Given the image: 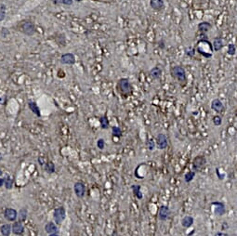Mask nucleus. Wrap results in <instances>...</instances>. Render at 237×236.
<instances>
[{"label": "nucleus", "mask_w": 237, "mask_h": 236, "mask_svg": "<svg viewBox=\"0 0 237 236\" xmlns=\"http://www.w3.org/2000/svg\"><path fill=\"white\" fill-rule=\"evenodd\" d=\"M116 90L118 94H120L122 97L127 98L131 96L133 92V87L127 78H121L116 84Z\"/></svg>", "instance_id": "nucleus-1"}, {"label": "nucleus", "mask_w": 237, "mask_h": 236, "mask_svg": "<svg viewBox=\"0 0 237 236\" xmlns=\"http://www.w3.org/2000/svg\"><path fill=\"white\" fill-rule=\"evenodd\" d=\"M170 74H171V76L174 79H176L181 86L183 87L187 84L188 80H187L186 71L182 66H179V65L173 66L170 70Z\"/></svg>", "instance_id": "nucleus-2"}, {"label": "nucleus", "mask_w": 237, "mask_h": 236, "mask_svg": "<svg viewBox=\"0 0 237 236\" xmlns=\"http://www.w3.org/2000/svg\"><path fill=\"white\" fill-rule=\"evenodd\" d=\"M19 28L21 29V31L24 33V35H26L28 37L33 36L37 32L35 24H33L31 21H22L19 24Z\"/></svg>", "instance_id": "nucleus-3"}, {"label": "nucleus", "mask_w": 237, "mask_h": 236, "mask_svg": "<svg viewBox=\"0 0 237 236\" xmlns=\"http://www.w3.org/2000/svg\"><path fill=\"white\" fill-rule=\"evenodd\" d=\"M206 164H207V160H206V157L204 155L196 156L193 159V162H192V167H193L194 172L196 173V172L202 171L203 168L205 167Z\"/></svg>", "instance_id": "nucleus-4"}, {"label": "nucleus", "mask_w": 237, "mask_h": 236, "mask_svg": "<svg viewBox=\"0 0 237 236\" xmlns=\"http://www.w3.org/2000/svg\"><path fill=\"white\" fill-rule=\"evenodd\" d=\"M66 218V210L63 207H56L53 211V219L56 224H60Z\"/></svg>", "instance_id": "nucleus-5"}, {"label": "nucleus", "mask_w": 237, "mask_h": 236, "mask_svg": "<svg viewBox=\"0 0 237 236\" xmlns=\"http://www.w3.org/2000/svg\"><path fill=\"white\" fill-rule=\"evenodd\" d=\"M74 192L76 193V195L82 199L85 197L86 195V192H87V189H86V185L81 182V181H77L74 184Z\"/></svg>", "instance_id": "nucleus-6"}, {"label": "nucleus", "mask_w": 237, "mask_h": 236, "mask_svg": "<svg viewBox=\"0 0 237 236\" xmlns=\"http://www.w3.org/2000/svg\"><path fill=\"white\" fill-rule=\"evenodd\" d=\"M156 145L159 150H165L167 147V145H168L167 138L165 134L159 133L156 136Z\"/></svg>", "instance_id": "nucleus-7"}, {"label": "nucleus", "mask_w": 237, "mask_h": 236, "mask_svg": "<svg viewBox=\"0 0 237 236\" xmlns=\"http://www.w3.org/2000/svg\"><path fill=\"white\" fill-rule=\"evenodd\" d=\"M210 106H211V109H212L214 112L218 113V114H222V113H224V111H225L224 105H223L222 102H221L220 99H214L212 102H211Z\"/></svg>", "instance_id": "nucleus-8"}, {"label": "nucleus", "mask_w": 237, "mask_h": 236, "mask_svg": "<svg viewBox=\"0 0 237 236\" xmlns=\"http://www.w3.org/2000/svg\"><path fill=\"white\" fill-rule=\"evenodd\" d=\"M60 62L62 64L74 65L76 63V57L73 53H64L60 56Z\"/></svg>", "instance_id": "nucleus-9"}, {"label": "nucleus", "mask_w": 237, "mask_h": 236, "mask_svg": "<svg viewBox=\"0 0 237 236\" xmlns=\"http://www.w3.org/2000/svg\"><path fill=\"white\" fill-rule=\"evenodd\" d=\"M170 215V209L166 206H161L158 209V219L161 221H165Z\"/></svg>", "instance_id": "nucleus-10"}, {"label": "nucleus", "mask_w": 237, "mask_h": 236, "mask_svg": "<svg viewBox=\"0 0 237 236\" xmlns=\"http://www.w3.org/2000/svg\"><path fill=\"white\" fill-rule=\"evenodd\" d=\"M212 206L214 207V213L216 216L221 217L225 214L226 208H225V205L222 202H213Z\"/></svg>", "instance_id": "nucleus-11"}, {"label": "nucleus", "mask_w": 237, "mask_h": 236, "mask_svg": "<svg viewBox=\"0 0 237 236\" xmlns=\"http://www.w3.org/2000/svg\"><path fill=\"white\" fill-rule=\"evenodd\" d=\"M4 217L8 221H15L18 218V212L14 208H6L4 211Z\"/></svg>", "instance_id": "nucleus-12"}, {"label": "nucleus", "mask_w": 237, "mask_h": 236, "mask_svg": "<svg viewBox=\"0 0 237 236\" xmlns=\"http://www.w3.org/2000/svg\"><path fill=\"white\" fill-rule=\"evenodd\" d=\"M150 7L155 11H161L165 9L164 0H150Z\"/></svg>", "instance_id": "nucleus-13"}, {"label": "nucleus", "mask_w": 237, "mask_h": 236, "mask_svg": "<svg viewBox=\"0 0 237 236\" xmlns=\"http://www.w3.org/2000/svg\"><path fill=\"white\" fill-rule=\"evenodd\" d=\"M24 231V227L22 225V222L17 221L14 222L13 225L11 226V232H13L16 235H21Z\"/></svg>", "instance_id": "nucleus-14"}, {"label": "nucleus", "mask_w": 237, "mask_h": 236, "mask_svg": "<svg viewBox=\"0 0 237 236\" xmlns=\"http://www.w3.org/2000/svg\"><path fill=\"white\" fill-rule=\"evenodd\" d=\"M211 44H212L213 51H220L222 49V48L224 46V43H223V40L221 37H216L213 40V43H211Z\"/></svg>", "instance_id": "nucleus-15"}, {"label": "nucleus", "mask_w": 237, "mask_h": 236, "mask_svg": "<svg viewBox=\"0 0 237 236\" xmlns=\"http://www.w3.org/2000/svg\"><path fill=\"white\" fill-rule=\"evenodd\" d=\"M45 231L49 234H51V233H58L59 231V229L56 225L55 222H48L46 225H45Z\"/></svg>", "instance_id": "nucleus-16"}, {"label": "nucleus", "mask_w": 237, "mask_h": 236, "mask_svg": "<svg viewBox=\"0 0 237 236\" xmlns=\"http://www.w3.org/2000/svg\"><path fill=\"white\" fill-rule=\"evenodd\" d=\"M149 75H150V76H151L153 80H157V79H159V78L161 77V75H162V70H161L160 67L155 66V67H153V69H151Z\"/></svg>", "instance_id": "nucleus-17"}, {"label": "nucleus", "mask_w": 237, "mask_h": 236, "mask_svg": "<svg viewBox=\"0 0 237 236\" xmlns=\"http://www.w3.org/2000/svg\"><path fill=\"white\" fill-rule=\"evenodd\" d=\"M193 222H194V219H193V218L191 217V216H185V217H183L182 219H181V226H182L183 228H185V229H188V228L192 227V224H193Z\"/></svg>", "instance_id": "nucleus-18"}, {"label": "nucleus", "mask_w": 237, "mask_h": 236, "mask_svg": "<svg viewBox=\"0 0 237 236\" xmlns=\"http://www.w3.org/2000/svg\"><path fill=\"white\" fill-rule=\"evenodd\" d=\"M28 107L29 109L35 114L36 115H37L38 117L41 116V112H40V109L38 107V105L37 104L36 102H32V100H30V102L28 103Z\"/></svg>", "instance_id": "nucleus-19"}, {"label": "nucleus", "mask_w": 237, "mask_h": 236, "mask_svg": "<svg viewBox=\"0 0 237 236\" xmlns=\"http://www.w3.org/2000/svg\"><path fill=\"white\" fill-rule=\"evenodd\" d=\"M141 185H139V184H134V185H131V190H132V192H133V194L135 195V197H136L137 199H139V200H141V199H142V197H143V194H142V192H141Z\"/></svg>", "instance_id": "nucleus-20"}, {"label": "nucleus", "mask_w": 237, "mask_h": 236, "mask_svg": "<svg viewBox=\"0 0 237 236\" xmlns=\"http://www.w3.org/2000/svg\"><path fill=\"white\" fill-rule=\"evenodd\" d=\"M197 27H198V30L202 33H206L207 32H208L211 29L212 25L209 22H208V21H202V22L198 23Z\"/></svg>", "instance_id": "nucleus-21"}, {"label": "nucleus", "mask_w": 237, "mask_h": 236, "mask_svg": "<svg viewBox=\"0 0 237 236\" xmlns=\"http://www.w3.org/2000/svg\"><path fill=\"white\" fill-rule=\"evenodd\" d=\"M0 230H1V233L3 234V236H10L11 233V225L4 224L0 228Z\"/></svg>", "instance_id": "nucleus-22"}, {"label": "nucleus", "mask_w": 237, "mask_h": 236, "mask_svg": "<svg viewBox=\"0 0 237 236\" xmlns=\"http://www.w3.org/2000/svg\"><path fill=\"white\" fill-rule=\"evenodd\" d=\"M99 125H100V127L103 128V129H107L109 127L110 123H109V120H108L106 115L100 116V118H99Z\"/></svg>", "instance_id": "nucleus-23"}, {"label": "nucleus", "mask_w": 237, "mask_h": 236, "mask_svg": "<svg viewBox=\"0 0 237 236\" xmlns=\"http://www.w3.org/2000/svg\"><path fill=\"white\" fill-rule=\"evenodd\" d=\"M27 215H28L27 209H26V208H21V209L20 210V212L18 213L19 221H21V222L24 221V220L27 219Z\"/></svg>", "instance_id": "nucleus-24"}, {"label": "nucleus", "mask_w": 237, "mask_h": 236, "mask_svg": "<svg viewBox=\"0 0 237 236\" xmlns=\"http://www.w3.org/2000/svg\"><path fill=\"white\" fill-rule=\"evenodd\" d=\"M45 170L49 173V174H52L55 172V165L52 162H48L45 164Z\"/></svg>", "instance_id": "nucleus-25"}, {"label": "nucleus", "mask_w": 237, "mask_h": 236, "mask_svg": "<svg viewBox=\"0 0 237 236\" xmlns=\"http://www.w3.org/2000/svg\"><path fill=\"white\" fill-rule=\"evenodd\" d=\"M194 177H195V172L194 171H189L184 175V180H185V182L190 183L194 179Z\"/></svg>", "instance_id": "nucleus-26"}, {"label": "nucleus", "mask_w": 237, "mask_h": 236, "mask_svg": "<svg viewBox=\"0 0 237 236\" xmlns=\"http://www.w3.org/2000/svg\"><path fill=\"white\" fill-rule=\"evenodd\" d=\"M112 132H113V136L116 137V138H120L122 136V130L119 126H113L112 127Z\"/></svg>", "instance_id": "nucleus-27"}, {"label": "nucleus", "mask_w": 237, "mask_h": 236, "mask_svg": "<svg viewBox=\"0 0 237 236\" xmlns=\"http://www.w3.org/2000/svg\"><path fill=\"white\" fill-rule=\"evenodd\" d=\"M6 5L0 4V21H2L6 18Z\"/></svg>", "instance_id": "nucleus-28"}, {"label": "nucleus", "mask_w": 237, "mask_h": 236, "mask_svg": "<svg viewBox=\"0 0 237 236\" xmlns=\"http://www.w3.org/2000/svg\"><path fill=\"white\" fill-rule=\"evenodd\" d=\"M4 185L6 186V188L8 190H10L12 188V185H13V180L10 177H7V179L4 180Z\"/></svg>", "instance_id": "nucleus-29"}, {"label": "nucleus", "mask_w": 237, "mask_h": 236, "mask_svg": "<svg viewBox=\"0 0 237 236\" xmlns=\"http://www.w3.org/2000/svg\"><path fill=\"white\" fill-rule=\"evenodd\" d=\"M145 144H146V147H147V149H148V150H150V151H153V149H154V147H155V143H154L153 140H152V139L147 140Z\"/></svg>", "instance_id": "nucleus-30"}, {"label": "nucleus", "mask_w": 237, "mask_h": 236, "mask_svg": "<svg viewBox=\"0 0 237 236\" xmlns=\"http://www.w3.org/2000/svg\"><path fill=\"white\" fill-rule=\"evenodd\" d=\"M235 53H236V47H235V45L234 44H230L228 46V54L231 55V56H233V55H235Z\"/></svg>", "instance_id": "nucleus-31"}, {"label": "nucleus", "mask_w": 237, "mask_h": 236, "mask_svg": "<svg viewBox=\"0 0 237 236\" xmlns=\"http://www.w3.org/2000/svg\"><path fill=\"white\" fill-rule=\"evenodd\" d=\"M212 121H213V124H214L215 126H220L221 123H222V119H221V117H220V115H215V116L213 117Z\"/></svg>", "instance_id": "nucleus-32"}, {"label": "nucleus", "mask_w": 237, "mask_h": 236, "mask_svg": "<svg viewBox=\"0 0 237 236\" xmlns=\"http://www.w3.org/2000/svg\"><path fill=\"white\" fill-rule=\"evenodd\" d=\"M97 147L99 150H103L104 147H105V141L103 139H99L97 141Z\"/></svg>", "instance_id": "nucleus-33"}, {"label": "nucleus", "mask_w": 237, "mask_h": 236, "mask_svg": "<svg viewBox=\"0 0 237 236\" xmlns=\"http://www.w3.org/2000/svg\"><path fill=\"white\" fill-rule=\"evenodd\" d=\"M195 52H196V50H195V48H189L188 49H186V52H185V54L188 56V57H191V58H192V57H194L195 56Z\"/></svg>", "instance_id": "nucleus-34"}, {"label": "nucleus", "mask_w": 237, "mask_h": 236, "mask_svg": "<svg viewBox=\"0 0 237 236\" xmlns=\"http://www.w3.org/2000/svg\"><path fill=\"white\" fill-rule=\"evenodd\" d=\"M197 51H198L201 55H203L204 57H206L207 59H209V58L212 57V54H211V53H206L205 51H203L200 48H197Z\"/></svg>", "instance_id": "nucleus-35"}, {"label": "nucleus", "mask_w": 237, "mask_h": 236, "mask_svg": "<svg viewBox=\"0 0 237 236\" xmlns=\"http://www.w3.org/2000/svg\"><path fill=\"white\" fill-rule=\"evenodd\" d=\"M74 3V0H61V4L65 6H72Z\"/></svg>", "instance_id": "nucleus-36"}, {"label": "nucleus", "mask_w": 237, "mask_h": 236, "mask_svg": "<svg viewBox=\"0 0 237 236\" xmlns=\"http://www.w3.org/2000/svg\"><path fill=\"white\" fill-rule=\"evenodd\" d=\"M10 33V31L7 29V28H5V27H3L2 29H1V35H2V37H6Z\"/></svg>", "instance_id": "nucleus-37"}, {"label": "nucleus", "mask_w": 237, "mask_h": 236, "mask_svg": "<svg viewBox=\"0 0 237 236\" xmlns=\"http://www.w3.org/2000/svg\"><path fill=\"white\" fill-rule=\"evenodd\" d=\"M216 174L218 175V178H219L220 180H222L224 179V177H225V174H224V175H221V174L220 173V168H216Z\"/></svg>", "instance_id": "nucleus-38"}, {"label": "nucleus", "mask_w": 237, "mask_h": 236, "mask_svg": "<svg viewBox=\"0 0 237 236\" xmlns=\"http://www.w3.org/2000/svg\"><path fill=\"white\" fill-rule=\"evenodd\" d=\"M215 236H229V234H227V233H224V232H220V231H219V232H217V233L215 234Z\"/></svg>", "instance_id": "nucleus-39"}, {"label": "nucleus", "mask_w": 237, "mask_h": 236, "mask_svg": "<svg viewBox=\"0 0 237 236\" xmlns=\"http://www.w3.org/2000/svg\"><path fill=\"white\" fill-rule=\"evenodd\" d=\"M51 2L54 5H60L61 4V0H51Z\"/></svg>", "instance_id": "nucleus-40"}, {"label": "nucleus", "mask_w": 237, "mask_h": 236, "mask_svg": "<svg viewBox=\"0 0 237 236\" xmlns=\"http://www.w3.org/2000/svg\"><path fill=\"white\" fill-rule=\"evenodd\" d=\"M4 185V180L0 178V187H2Z\"/></svg>", "instance_id": "nucleus-41"}, {"label": "nucleus", "mask_w": 237, "mask_h": 236, "mask_svg": "<svg viewBox=\"0 0 237 236\" xmlns=\"http://www.w3.org/2000/svg\"><path fill=\"white\" fill-rule=\"evenodd\" d=\"M49 236H60L58 233H51V234H49Z\"/></svg>", "instance_id": "nucleus-42"}, {"label": "nucleus", "mask_w": 237, "mask_h": 236, "mask_svg": "<svg viewBox=\"0 0 237 236\" xmlns=\"http://www.w3.org/2000/svg\"><path fill=\"white\" fill-rule=\"evenodd\" d=\"M2 174H3V172H2V170H1V169H0V176H1Z\"/></svg>", "instance_id": "nucleus-43"}, {"label": "nucleus", "mask_w": 237, "mask_h": 236, "mask_svg": "<svg viewBox=\"0 0 237 236\" xmlns=\"http://www.w3.org/2000/svg\"><path fill=\"white\" fill-rule=\"evenodd\" d=\"M76 2H81V1H83V0H76Z\"/></svg>", "instance_id": "nucleus-44"}, {"label": "nucleus", "mask_w": 237, "mask_h": 236, "mask_svg": "<svg viewBox=\"0 0 237 236\" xmlns=\"http://www.w3.org/2000/svg\"><path fill=\"white\" fill-rule=\"evenodd\" d=\"M0 159H1V154H0Z\"/></svg>", "instance_id": "nucleus-45"}]
</instances>
